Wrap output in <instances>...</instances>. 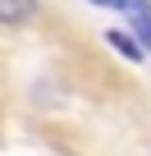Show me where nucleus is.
Returning a JSON list of instances; mask_svg holds the SVG:
<instances>
[{
	"instance_id": "nucleus-3",
	"label": "nucleus",
	"mask_w": 151,
	"mask_h": 156,
	"mask_svg": "<svg viewBox=\"0 0 151 156\" xmlns=\"http://www.w3.org/2000/svg\"><path fill=\"white\" fill-rule=\"evenodd\" d=\"M92 5H110V9H119V14H128V19L151 14V0H92Z\"/></svg>"
},
{
	"instance_id": "nucleus-2",
	"label": "nucleus",
	"mask_w": 151,
	"mask_h": 156,
	"mask_svg": "<svg viewBox=\"0 0 151 156\" xmlns=\"http://www.w3.org/2000/svg\"><path fill=\"white\" fill-rule=\"evenodd\" d=\"M105 41H110V46H115V51H119L124 60H133V64H137V60H146L142 41H137L133 32H124V28H110V32H105Z\"/></svg>"
},
{
	"instance_id": "nucleus-4",
	"label": "nucleus",
	"mask_w": 151,
	"mask_h": 156,
	"mask_svg": "<svg viewBox=\"0 0 151 156\" xmlns=\"http://www.w3.org/2000/svg\"><path fill=\"white\" fill-rule=\"evenodd\" d=\"M128 32L142 41V51H151V14H137V19H128Z\"/></svg>"
},
{
	"instance_id": "nucleus-1",
	"label": "nucleus",
	"mask_w": 151,
	"mask_h": 156,
	"mask_svg": "<svg viewBox=\"0 0 151 156\" xmlns=\"http://www.w3.org/2000/svg\"><path fill=\"white\" fill-rule=\"evenodd\" d=\"M41 14V0H0V28H28Z\"/></svg>"
}]
</instances>
